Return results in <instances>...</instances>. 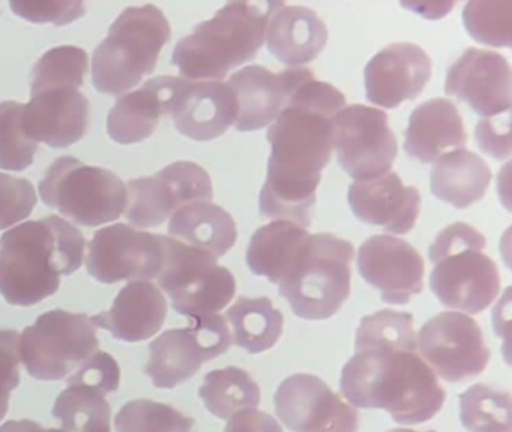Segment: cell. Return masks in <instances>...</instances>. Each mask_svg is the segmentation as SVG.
I'll use <instances>...</instances> for the list:
<instances>
[{"label": "cell", "instance_id": "cell-47", "mask_svg": "<svg viewBox=\"0 0 512 432\" xmlns=\"http://www.w3.org/2000/svg\"><path fill=\"white\" fill-rule=\"evenodd\" d=\"M403 8L410 9L415 14L422 15L424 18L436 20V18L445 17L455 6V2H403Z\"/></svg>", "mask_w": 512, "mask_h": 432}, {"label": "cell", "instance_id": "cell-44", "mask_svg": "<svg viewBox=\"0 0 512 432\" xmlns=\"http://www.w3.org/2000/svg\"><path fill=\"white\" fill-rule=\"evenodd\" d=\"M121 383V369L115 357L104 351H97L80 365L76 374L68 378V384H85L101 392H116Z\"/></svg>", "mask_w": 512, "mask_h": 432}, {"label": "cell", "instance_id": "cell-17", "mask_svg": "<svg viewBox=\"0 0 512 432\" xmlns=\"http://www.w3.org/2000/svg\"><path fill=\"white\" fill-rule=\"evenodd\" d=\"M511 66L502 54L470 47L449 66L445 93L482 117L511 111Z\"/></svg>", "mask_w": 512, "mask_h": 432}, {"label": "cell", "instance_id": "cell-4", "mask_svg": "<svg viewBox=\"0 0 512 432\" xmlns=\"http://www.w3.org/2000/svg\"><path fill=\"white\" fill-rule=\"evenodd\" d=\"M283 2H230L194 27L173 51L172 63L190 81H220L256 57L266 27Z\"/></svg>", "mask_w": 512, "mask_h": 432}, {"label": "cell", "instance_id": "cell-31", "mask_svg": "<svg viewBox=\"0 0 512 432\" xmlns=\"http://www.w3.org/2000/svg\"><path fill=\"white\" fill-rule=\"evenodd\" d=\"M232 338L251 354L271 350L283 335L284 317L269 297H239L227 311Z\"/></svg>", "mask_w": 512, "mask_h": 432}, {"label": "cell", "instance_id": "cell-16", "mask_svg": "<svg viewBox=\"0 0 512 432\" xmlns=\"http://www.w3.org/2000/svg\"><path fill=\"white\" fill-rule=\"evenodd\" d=\"M358 270L365 282L380 291L383 302L406 305L424 288V260L406 240L377 234L358 251Z\"/></svg>", "mask_w": 512, "mask_h": 432}, {"label": "cell", "instance_id": "cell-40", "mask_svg": "<svg viewBox=\"0 0 512 432\" xmlns=\"http://www.w3.org/2000/svg\"><path fill=\"white\" fill-rule=\"evenodd\" d=\"M37 201V191L29 180L0 173V230L31 216Z\"/></svg>", "mask_w": 512, "mask_h": 432}, {"label": "cell", "instance_id": "cell-10", "mask_svg": "<svg viewBox=\"0 0 512 432\" xmlns=\"http://www.w3.org/2000/svg\"><path fill=\"white\" fill-rule=\"evenodd\" d=\"M232 342L221 315L191 318L187 327L166 330L151 342L146 374L158 389H175L194 377L203 363L227 353Z\"/></svg>", "mask_w": 512, "mask_h": 432}, {"label": "cell", "instance_id": "cell-34", "mask_svg": "<svg viewBox=\"0 0 512 432\" xmlns=\"http://www.w3.org/2000/svg\"><path fill=\"white\" fill-rule=\"evenodd\" d=\"M460 419L469 432H512L511 393L491 384L470 386L460 395Z\"/></svg>", "mask_w": 512, "mask_h": 432}, {"label": "cell", "instance_id": "cell-25", "mask_svg": "<svg viewBox=\"0 0 512 432\" xmlns=\"http://www.w3.org/2000/svg\"><path fill=\"white\" fill-rule=\"evenodd\" d=\"M166 297L151 281H133L122 288L110 311L91 318L95 327L109 330L119 341L139 342L151 338L167 317Z\"/></svg>", "mask_w": 512, "mask_h": 432}, {"label": "cell", "instance_id": "cell-37", "mask_svg": "<svg viewBox=\"0 0 512 432\" xmlns=\"http://www.w3.org/2000/svg\"><path fill=\"white\" fill-rule=\"evenodd\" d=\"M88 53L74 45H62L47 51L32 71V90L56 86L82 87L88 72Z\"/></svg>", "mask_w": 512, "mask_h": 432}, {"label": "cell", "instance_id": "cell-28", "mask_svg": "<svg viewBox=\"0 0 512 432\" xmlns=\"http://www.w3.org/2000/svg\"><path fill=\"white\" fill-rule=\"evenodd\" d=\"M172 239L221 258L235 246L238 228L227 210L211 201H197L173 213L169 222Z\"/></svg>", "mask_w": 512, "mask_h": 432}, {"label": "cell", "instance_id": "cell-9", "mask_svg": "<svg viewBox=\"0 0 512 432\" xmlns=\"http://www.w3.org/2000/svg\"><path fill=\"white\" fill-rule=\"evenodd\" d=\"M157 279L172 308L190 320L217 314L236 293L233 273L217 258L172 237L166 239V260Z\"/></svg>", "mask_w": 512, "mask_h": 432}, {"label": "cell", "instance_id": "cell-15", "mask_svg": "<svg viewBox=\"0 0 512 432\" xmlns=\"http://www.w3.org/2000/svg\"><path fill=\"white\" fill-rule=\"evenodd\" d=\"M275 411L293 432H358L359 414L316 375L295 374L278 386Z\"/></svg>", "mask_w": 512, "mask_h": 432}, {"label": "cell", "instance_id": "cell-22", "mask_svg": "<svg viewBox=\"0 0 512 432\" xmlns=\"http://www.w3.org/2000/svg\"><path fill=\"white\" fill-rule=\"evenodd\" d=\"M167 116L179 134L194 141H211L235 125L238 101L223 81H190L181 77Z\"/></svg>", "mask_w": 512, "mask_h": 432}, {"label": "cell", "instance_id": "cell-23", "mask_svg": "<svg viewBox=\"0 0 512 432\" xmlns=\"http://www.w3.org/2000/svg\"><path fill=\"white\" fill-rule=\"evenodd\" d=\"M347 201L359 221L377 225L392 234L409 233L421 210L418 188L404 185L395 171L377 179L353 182Z\"/></svg>", "mask_w": 512, "mask_h": 432}, {"label": "cell", "instance_id": "cell-29", "mask_svg": "<svg viewBox=\"0 0 512 432\" xmlns=\"http://www.w3.org/2000/svg\"><path fill=\"white\" fill-rule=\"evenodd\" d=\"M430 180L434 197L457 209H464L485 197L491 182V170L475 152L457 149L436 159Z\"/></svg>", "mask_w": 512, "mask_h": 432}, {"label": "cell", "instance_id": "cell-46", "mask_svg": "<svg viewBox=\"0 0 512 432\" xmlns=\"http://www.w3.org/2000/svg\"><path fill=\"white\" fill-rule=\"evenodd\" d=\"M224 432H283V428L271 414L254 408L230 417Z\"/></svg>", "mask_w": 512, "mask_h": 432}, {"label": "cell", "instance_id": "cell-48", "mask_svg": "<svg viewBox=\"0 0 512 432\" xmlns=\"http://www.w3.org/2000/svg\"><path fill=\"white\" fill-rule=\"evenodd\" d=\"M0 432H52V428L46 429L38 425L34 420H10L0 426Z\"/></svg>", "mask_w": 512, "mask_h": 432}, {"label": "cell", "instance_id": "cell-19", "mask_svg": "<svg viewBox=\"0 0 512 432\" xmlns=\"http://www.w3.org/2000/svg\"><path fill=\"white\" fill-rule=\"evenodd\" d=\"M430 287L446 308L479 314L499 294L500 273L488 255L470 249L434 263Z\"/></svg>", "mask_w": 512, "mask_h": 432}, {"label": "cell", "instance_id": "cell-32", "mask_svg": "<svg viewBox=\"0 0 512 432\" xmlns=\"http://www.w3.org/2000/svg\"><path fill=\"white\" fill-rule=\"evenodd\" d=\"M199 396L209 413L224 420L239 411L254 410L262 401L259 384L238 366H227L206 374Z\"/></svg>", "mask_w": 512, "mask_h": 432}, {"label": "cell", "instance_id": "cell-39", "mask_svg": "<svg viewBox=\"0 0 512 432\" xmlns=\"http://www.w3.org/2000/svg\"><path fill=\"white\" fill-rule=\"evenodd\" d=\"M23 107L20 102H0V168L23 171L34 164L38 143L23 128Z\"/></svg>", "mask_w": 512, "mask_h": 432}, {"label": "cell", "instance_id": "cell-6", "mask_svg": "<svg viewBox=\"0 0 512 432\" xmlns=\"http://www.w3.org/2000/svg\"><path fill=\"white\" fill-rule=\"evenodd\" d=\"M355 248L331 233L311 234L278 293L304 320H328L350 296Z\"/></svg>", "mask_w": 512, "mask_h": 432}, {"label": "cell", "instance_id": "cell-27", "mask_svg": "<svg viewBox=\"0 0 512 432\" xmlns=\"http://www.w3.org/2000/svg\"><path fill=\"white\" fill-rule=\"evenodd\" d=\"M265 39L280 62L301 68L322 53L328 42V27L314 9L283 2L269 18Z\"/></svg>", "mask_w": 512, "mask_h": 432}, {"label": "cell", "instance_id": "cell-26", "mask_svg": "<svg viewBox=\"0 0 512 432\" xmlns=\"http://www.w3.org/2000/svg\"><path fill=\"white\" fill-rule=\"evenodd\" d=\"M467 132L454 102L434 98L422 102L410 114L404 150L410 158L430 164L451 150L464 149Z\"/></svg>", "mask_w": 512, "mask_h": 432}, {"label": "cell", "instance_id": "cell-20", "mask_svg": "<svg viewBox=\"0 0 512 432\" xmlns=\"http://www.w3.org/2000/svg\"><path fill=\"white\" fill-rule=\"evenodd\" d=\"M31 95L23 107V128L31 140L62 149L85 137L91 104L79 87H47Z\"/></svg>", "mask_w": 512, "mask_h": 432}, {"label": "cell", "instance_id": "cell-35", "mask_svg": "<svg viewBox=\"0 0 512 432\" xmlns=\"http://www.w3.org/2000/svg\"><path fill=\"white\" fill-rule=\"evenodd\" d=\"M356 351H416L418 338L409 312L382 309L362 318L356 330Z\"/></svg>", "mask_w": 512, "mask_h": 432}, {"label": "cell", "instance_id": "cell-11", "mask_svg": "<svg viewBox=\"0 0 512 432\" xmlns=\"http://www.w3.org/2000/svg\"><path fill=\"white\" fill-rule=\"evenodd\" d=\"M334 149L338 164L356 182L385 176L398 153L388 114L364 104L347 105L334 119Z\"/></svg>", "mask_w": 512, "mask_h": 432}, {"label": "cell", "instance_id": "cell-7", "mask_svg": "<svg viewBox=\"0 0 512 432\" xmlns=\"http://www.w3.org/2000/svg\"><path fill=\"white\" fill-rule=\"evenodd\" d=\"M38 191L47 207L83 227L109 224L127 210V186L121 177L106 168L86 165L74 156L56 159Z\"/></svg>", "mask_w": 512, "mask_h": 432}, {"label": "cell", "instance_id": "cell-21", "mask_svg": "<svg viewBox=\"0 0 512 432\" xmlns=\"http://www.w3.org/2000/svg\"><path fill=\"white\" fill-rule=\"evenodd\" d=\"M431 59L419 45L395 42L365 66V95L373 104L397 108L421 95L431 78Z\"/></svg>", "mask_w": 512, "mask_h": 432}, {"label": "cell", "instance_id": "cell-1", "mask_svg": "<svg viewBox=\"0 0 512 432\" xmlns=\"http://www.w3.org/2000/svg\"><path fill=\"white\" fill-rule=\"evenodd\" d=\"M344 107L341 90L313 78L271 123V156L259 195L265 218L310 227L322 171L334 152V119Z\"/></svg>", "mask_w": 512, "mask_h": 432}, {"label": "cell", "instance_id": "cell-49", "mask_svg": "<svg viewBox=\"0 0 512 432\" xmlns=\"http://www.w3.org/2000/svg\"><path fill=\"white\" fill-rule=\"evenodd\" d=\"M386 432H418V431H413V429L395 428V429H389V431H386ZM428 432H434V431H428Z\"/></svg>", "mask_w": 512, "mask_h": 432}, {"label": "cell", "instance_id": "cell-33", "mask_svg": "<svg viewBox=\"0 0 512 432\" xmlns=\"http://www.w3.org/2000/svg\"><path fill=\"white\" fill-rule=\"evenodd\" d=\"M53 416L64 432H112L106 393L85 384H68L56 399Z\"/></svg>", "mask_w": 512, "mask_h": 432}, {"label": "cell", "instance_id": "cell-2", "mask_svg": "<svg viewBox=\"0 0 512 432\" xmlns=\"http://www.w3.org/2000/svg\"><path fill=\"white\" fill-rule=\"evenodd\" d=\"M85 249L82 231L61 216L11 228L0 239V294L10 305L43 302L82 267Z\"/></svg>", "mask_w": 512, "mask_h": 432}, {"label": "cell", "instance_id": "cell-41", "mask_svg": "<svg viewBox=\"0 0 512 432\" xmlns=\"http://www.w3.org/2000/svg\"><path fill=\"white\" fill-rule=\"evenodd\" d=\"M14 14L32 23H53L56 26L73 23L86 12L83 2L74 0H13Z\"/></svg>", "mask_w": 512, "mask_h": 432}, {"label": "cell", "instance_id": "cell-30", "mask_svg": "<svg viewBox=\"0 0 512 432\" xmlns=\"http://www.w3.org/2000/svg\"><path fill=\"white\" fill-rule=\"evenodd\" d=\"M311 234L289 221H272L251 237L247 248L248 267L272 284H280L295 266Z\"/></svg>", "mask_w": 512, "mask_h": 432}, {"label": "cell", "instance_id": "cell-12", "mask_svg": "<svg viewBox=\"0 0 512 432\" xmlns=\"http://www.w3.org/2000/svg\"><path fill=\"white\" fill-rule=\"evenodd\" d=\"M166 239L133 225L101 228L89 243L86 267L103 284L157 279L166 260Z\"/></svg>", "mask_w": 512, "mask_h": 432}, {"label": "cell", "instance_id": "cell-13", "mask_svg": "<svg viewBox=\"0 0 512 432\" xmlns=\"http://www.w3.org/2000/svg\"><path fill=\"white\" fill-rule=\"evenodd\" d=\"M127 219L136 228L158 227L176 210L197 201H211L214 185L196 162L176 161L154 176L128 182Z\"/></svg>", "mask_w": 512, "mask_h": 432}, {"label": "cell", "instance_id": "cell-8", "mask_svg": "<svg viewBox=\"0 0 512 432\" xmlns=\"http://www.w3.org/2000/svg\"><path fill=\"white\" fill-rule=\"evenodd\" d=\"M100 347L97 327L86 314L53 309L20 335V357L29 375L58 381L79 368Z\"/></svg>", "mask_w": 512, "mask_h": 432}, {"label": "cell", "instance_id": "cell-3", "mask_svg": "<svg viewBox=\"0 0 512 432\" xmlns=\"http://www.w3.org/2000/svg\"><path fill=\"white\" fill-rule=\"evenodd\" d=\"M340 389L353 407L386 410L403 425L433 419L446 399L416 351H356L341 372Z\"/></svg>", "mask_w": 512, "mask_h": 432}, {"label": "cell", "instance_id": "cell-5", "mask_svg": "<svg viewBox=\"0 0 512 432\" xmlns=\"http://www.w3.org/2000/svg\"><path fill=\"white\" fill-rule=\"evenodd\" d=\"M169 20L155 5L130 6L110 26L92 56L94 87L107 95H124L152 74L170 41Z\"/></svg>", "mask_w": 512, "mask_h": 432}, {"label": "cell", "instance_id": "cell-36", "mask_svg": "<svg viewBox=\"0 0 512 432\" xmlns=\"http://www.w3.org/2000/svg\"><path fill=\"white\" fill-rule=\"evenodd\" d=\"M196 420L151 399L127 402L116 414V432H194Z\"/></svg>", "mask_w": 512, "mask_h": 432}, {"label": "cell", "instance_id": "cell-38", "mask_svg": "<svg viewBox=\"0 0 512 432\" xmlns=\"http://www.w3.org/2000/svg\"><path fill=\"white\" fill-rule=\"evenodd\" d=\"M463 23L469 35L481 44L512 45V2L472 0L464 6Z\"/></svg>", "mask_w": 512, "mask_h": 432}, {"label": "cell", "instance_id": "cell-18", "mask_svg": "<svg viewBox=\"0 0 512 432\" xmlns=\"http://www.w3.org/2000/svg\"><path fill=\"white\" fill-rule=\"evenodd\" d=\"M313 78V71L308 68L272 72L265 66L250 65L235 72L227 84L238 101L236 129L250 132L271 125L287 107L293 93Z\"/></svg>", "mask_w": 512, "mask_h": 432}, {"label": "cell", "instance_id": "cell-14", "mask_svg": "<svg viewBox=\"0 0 512 432\" xmlns=\"http://www.w3.org/2000/svg\"><path fill=\"white\" fill-rule=\"evenodd\" d=\"M418 348L425 363L451 383L478 377L490 362L484 333L461 312H440L419 330Z\"/></svg>", "mask_w": 512, "mask_h": 432}, {"label": "cell", "instance_id": "cell-43", "mask_svg": "<svg viewBox=\"0 0 512 432\" xmlns=\"http://www.w3.org/2000/svg\"><path fill=\"white\" fill-rule=\"evenodd\" d=\"M487 240L475 227L466 222H455L448 225L445 230L437 234L433 245L428 249V257L431 263L443 260L449 255L460 254L463 251H484Z\"/></svg>", "mask_w": 512, "mask_h": 432}, {"label": "cell", "instance_id": "cell-42", "mask_svg": "<svg viewBox=\"0 0 512 432\" xmlns=\"http://www.w3.org/2000/svg\"><path fill=\"white\" fill-rule=\"evenodd\" d=\"M20 335L16 330H0V422L10 408L11 392L20 384Z\"/></svg>", "mask_w": 512, "mask_h": 432}, {"label": "cell", "instance_id": "cell-45", "mask_svg": "<svg viewBox=\"0 0 512 432\" xmlns=\"http://www.w3.org/2000/svg\"><path fill=\"white\" fill-rule=\"evenodd\" d=\"M511 111L482 119L476 125L475 138L479 149L494 159H508L511 156Z\"/></svg>", "mask_w": 512, "mask_h": 432}, {"label": "cell", "instance_id": "cell-24", "mask_svg": "<svg viewBox=\"0 0 512 432\" xmlns=\"http://www.w3.org/2000/svg\"><path fill=\"white\" fill-rule=\"evenodd\" d=\"M181 77L151 78L142 87L119 96L107 116V132L119 144H136L154 134L163 116L169 113Z\"/></svg>", "mask_w": 512, "mask_h": 432}]
</instances>
